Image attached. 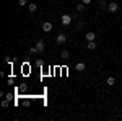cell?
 <instances>
[{
    "mask_svg": "<svg viewBox=\"0 0 122 121\" xmlns=\"http://www.w3.org/2000/svg\"><path fill=\"white\" fill-rule=\"evenodd\" d=\"M72 20H73V17H72V15L64 13V15H62V25H64V26H68V25L72 23Z\"/></svg>",
    "mask_w": 122,
    "mask_h": 121,
    "instance_id": "1",
    "label": "cell"
},
{
    "mask_svg": "<svg viewBox=\"0 0 122 121\" xmlns=\"http://www.w3.org/2000/svg\"><path fill=\"white\" fill-rule=\"evenodd\" d=\"M56 43L57 44H65L67 43V35L65 33H59L56 36Z\"/></svg>",
    "mask_w": 122,
    "mask_h": 121,
    "instance_id": "2",
    "label": "cell"
},
{
    "mask_svg": "<svg viewBox=\"0 0 122 121\" xmlns=\"http://www.w3.org/2000/svg\"><path fill=\"white\" fill-rule=\"evenodd\" d=\"M36 49H38V54L44 52V49H46V43H44L42 39H39L38 43H36Z\"/></svg>",
    "mask_w": 122,
    "mask_h": 121,
    "instance_id": "3",
    "label": "cell"
},
{
    "mask_svg": "<svg viewBox=\"0 0 122 121\" xmlns=\"http://www.w3.org/2000/svg\"><path fill=\"white\" fill-rule=\"evenodd\" d=\"M107 10H109L111 13H116V12L119 10V5H117L114 0H111V2H109V5H107Z\"/></svg>",
    "mask_w": 122,
    "mask_h": 121,
    "instance_id": "4",
    "label": "cell"
},
{
    "mask_svg": "<svg viewBox=\"0 0 122 121\" xmlns=\"http://www.w3.org/2000/svg\"><path fill=\"white\" fill-rule=\"evenodd\" d=\"M52 28H54V25H52L51 21H44V23H42V31H44V33L52 31Z\"/></svg>",
    "mask_w": 122,
    "mask_h": 121,
    "instance_id": "5",
    "label": "cell"
},
{
    "mask_svg": "<svg viewBox=\"0 0 122 121\" xmlns=\"http://www.w3.org/2000/svg\"><path fill=\"white\" fill-rule=\"evenodd\" d=\"M85 39H86V43H88V41H94V39H96V35H94L93 31H88V33L85 35Z\"/></svg>",
    "mask_w": 122,
    "mask_h": 121,
    "instance_id": "6",
    "label": "cell"
},
{
    "mask_svg": "<svg viewBox=\"0 0 122 121\" xmlns=\"http://www.w3.org/2000/svg\"><path fill=\"white\" fill-rule=\"evenodd\" d=\"M85 69H86V64H85V62H78V64H75V70L76 72H83Z\"/></svg>",
    "mask_w": 122,
    "mask_h": 121,
    "instance_id": "7",
    "label": "cell"
},
{
    "mask_svg": "<svg viewBox=\"0 0 122 121\" xmlns=\"http://www.w3.org/2000/svg\"><path fill=\"white\" fill-rule=\"evenodd\" d=\"M96 47H98L96 41H88V44H86V49H90V51H94Z\"/></svg>",
    "mask_w": 122,
    "mask_h": 121,
    "instance_id": "8",
    "label": "cell"
},
{
    "mask_svg": "<svg viewBox=\"0 0 122 121\" xmlns=\"http://www.w3.org/2000/svg\"><path fill=\"white\" fill-rule=\"evenodd\" d=\"M107 5H109V3H107L106 0H99V2H98V7L101 10H107Z\"/></svg>",
    "mask_w": 122,
    "mask_h": 121,
    "instance_id": "9",
    "label": "cell"
},
{
    "mask_svg": "<svg viewBox=\"0 0 122 121\" xmlns=\"http://www.w3.org/2000/svg\"><path fill=\"white\" fill-rule=\"evenodd\" d=\"M85 8H86V5H85L83 2L76 3V12H78V13H81V12H85Z\"/></svg>",
    "mask_w": 122,
    "mask_h": 121,
    "instance_id": "10",
    "label": "cell"
},
{
    "mask_svg": "<svg viewBox=\"0 0 122 121\" xmlns=\"http://www.w3.org/2000/svg\"><path fill=\"white\" fill-rule=\"evenodd\" d=\"M28 8H29V12H36V10H38V5H36L34 2H29V3H28Z\"/></svg>",
    "mask_w": 122,
    "mask_h": 121,
    "instance_id": "11",
    "label": "cell"
},
{
    "mask_svg": "<svg viewBox=\"0 0 122 121\" xmlns=\"http://www.w3.org/2000/svg\"><path fill=\"white\" fill-rule=\"evenodd\" d=\"M60 57H62V59H70V52H68V51H62Z\"/></svg>",
    "mask_w": 122,
    "mask_h": 121,
    "instance_id": "12",
    "label": "cell"
},
{
    "mask_svg": "<svg viewBox=\"0 0 122 121\" xmlns=\"http://www.w3.org/2000/svg\"><path fill=\"white\" fill-rule=\"evenodd\" d=\"M106 84H107V85H114V84H116V79H114V77H107Z\"/></svg>",
    "mask_w": 122,
    "mask_h": 121,
    "instance_id": "13",
    "label": "cell"
},
{
    "mask_svg": "<svg viewBox=\"0 0 122 121\" xmlns=\"http://www.w3.org/2000/svg\"><path fill=\"white\" fill-rule=\"evenodd\" d=\"M8 105H10V100H8V98H5V100L2 102V106H3V108H7Z\"/></svg>",
    "mask_w": 122,
    "mask_h": 121,
    "instance_id": "14",
    "label": "cell"
},
{
    "mask_svg": "<svg viewBox=\"0 0 122 121\" xmlns=\"http://www.w3.org/2000/svg\"><path fill=\"white\" fill-rule=\"evenodd\" d=\"M29 54H38V49H36V46L29 47Z\"/></svg>",
    "mask_w": 122,
    "mask_h": 121,
    "instance_id": "15",
    "label": "cell"
},
{
    "mask_svg": "<svg viewBox=\"0 0 122 121\" xmlns=\"http://www.w3.org/2000/svg\"><path fill=\"white\" fill-rule=\"evenodd\" d=\"M29 3V0H20L18 2V5H21V7H25V5H28Z\"/></svg>",
    "mask_w": 122,
    "mask_h": 121,
    "instance_id": "16",
    "label": "cell"
},
{
    "mask_svg": "<svg viewBox=\"0 0 122 121\" xmlns=\"http://www.w3.org/2000/svg\"><path fill=\"white\" fill-rule=\"evenodd\" d=\"M36 65H38V67H42V59H38V61H36Z\"/></svg>",
    "mask_w": 122,
    "mask_h": 121,
    "instance_id": "17",
    "label": "cell"
},
{
    "mask_svg": "<svg viewBox=\"0 0 122 121\" xmlns=\"http://www.w3.org/2000/svg\"><path fill=\"white\" fill-rule=\"evenodd\" d=\"M81 2H83L85 5H90V3H91V2H93V0H81Z\"/></svg>",
    "mask_w": 122,
    "mask_h": 121,
    "instance_id": "18",
    "label": "cell"
}]
</instances>
